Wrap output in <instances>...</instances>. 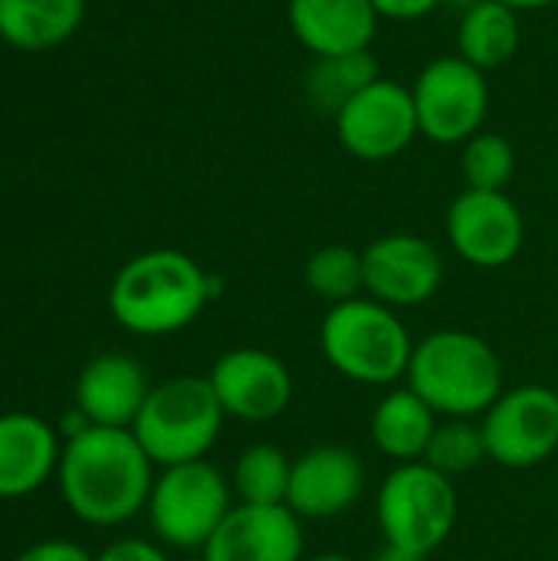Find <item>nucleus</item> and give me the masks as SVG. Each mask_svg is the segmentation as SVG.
<instances>
[{"instance_id":"obj_27","label":"nucleus","mask_w":558,"mask_h":561,"mask_svg":"<svg viewBox=\"0 0 558 561\" xmlns=\"http://www.w3.org/2000/svg\"><path fill=\"white\" fill-rule=\"evenodd\" d=\"M16 561H95V556L69 539H43V542L23 549Z\"/></svg>"},{"instance_id":"obj_13","label":"nucleus","mask_w":558,"mask_h":561,"mask_svg":"<svg viewBox=\"0 0 558 561\" xmlns=\"http://www.w3.org/2000/svg\"><path fill=\"white\" fill-rule=\"evenodd\" d=\"M362 260L365 296L398 312L431 302L444 283V260L437 247L414 233H385L362 250Z\"/></svg>"},{"instance_id":"obj_19","label":"nucleus","mask_w":558,"mask_h":561,"mask_svg":"<svg viewBox=\"0 0 558 561\" xmlns=\"http://www.w3.org/2000/svg\"><path fill=\"white\" fill-rule=\"evenodd\" d=\"M437 421L441 417L424 404V398H418L408 385H395L372 411V444L395 463L424 460Z\"/></svg>"},{"instance_id":"obj_11","label":"nucleus","mask_w":558,"mask_h":561,"mask_svg":"<svg viewBox=\"0 0 558 561\" xmlns=\"http://www.w3.org/2000/svg\"><path fill=\"white\" fill-rule=\"evenodd\" d=\"M447 240L454 253L477 270L513 263L526 243V220L506 191H464L447 210Z\"/></svg>"},{"instance_id":"obj_23","label":"nucleus","mask_w":558,"mask_h":561,"mask_svg":"<svg viewBox=\"0 0 558 561\" xmlns=\"http://www.w3.org/2000/svg\"><path fill=\"white\" fill-rule=\"evenodd\" d=\"M375 79H378V62L368 49L349 56H326L312 62L306 76V95L312 105H322L335 118V112Z\"/></svg>"},{"instance_id":"obj_16","label":"nucleus","mask_w":558,"mask_h":561,"mask_svg":"<svg viewBox=\"0 0 558 561\" xmlns=\"http://www.w3.org/2000/svg\"><path fill=\"white\" fill-rule=\"evenodd\" d=\"M59 434L36 414H0V500H26L59 470Z\"/></svg>"},{"instance_id":"obj_21","label":"nucleus","mask_w":558,"mask_h":561,"mask_svg":"<svg viewBox=\"0 0 558 561\" xmlns=\"http://www.w3.org/2000/svg\"><path fill=\"white\" fill-rule=\"evenodd\" d=\"M520 13L500 0H474L457 26V56L490 72L506 66L520 49Z\"/></svg>"},{"instance_id":"obj_26","label":"nucleus","mask_w":558,"mask_h":561,"mask_svg":"<svg viewBox=\"0 0 558 561\" xmlns=\"http://www.w3.org/2000/svg\"><path fill=\"white\" fill-rule=\"evenodd\" d=\"M516 171L513 145L497 131H477L464 141L460 151V174L470 191H506Z\"/></svg>"},{"instance_id":"obj_10","label":"nucleus","mask_w":558,"mask_h":561,"mask_svg":"<svg viewBox=\"0 0 558 561\" xmlns=\"http://www.w3.org/2000/svg\"><path fill=\"white\" fill-rule=\"evenodd\" d=\"M335 135L339 145L358 161L375 164L398 158L414 135H421L411 89L391 79H375L335 112Z\"/></svg>"},{"instance_id":"obj_29","label":"nucleus","mask_w":558,"mask_h":561,"mask_svg":"<svg viewBox=\"0 0 558 561\" xmlns=\"http://www.w3.org/2000/svg\"><path fill=\"white\" fill-rule=\"evenodd\" d=\"M437 3L441 0H372V7L378 10V16H388V20H421Z\"/></svg>"},{"instance_id":"obj_6","label":"nucleus","mask_w":558,"mask_h":561,"mask_svg":"<svg viewBox=\"0 0 558 561\" xmlns=\"http://www.w3.org/2000/svg\"><path fill=\"white\" fill-rule=\"evenodd\" d=\"M460 500L454 480L437 473L424 460L395 463L375 496V516L385 546L421 559H428L451 539Z\"/></svg>"},{"instance_id":"obj_18","label":"nucleus","mask_w":558,"mask_h":561,"mask_svg":"<svg viewBox=\"0 0 558 561\" xmlns=\"http://www.w3.org/2000/svg\"><path fill=\"white\" fill-rule=\"evenodd\" d=\"M378 20L372 0H289V30L316 59L365 53Z\"/></svg>"},{"instance_id":"obj_17","label":"nucleus","mask_w":558,"mask_h":561,"mask_svg":"<svg viewBox=\"0 0 558 561\" xmlns=\"http://www.w3.org/2000/svg\"><path fill=\"white\" fill-rule=\"evenodd\" d=\"M151 385L145 368L118 352L95 355L76 378V408L92 427H122L132 431Z\"/></svg>"},{"instance_id":"obj_1","label":"nucleus","mask_w":558,"mask_h":561,"mask_svg":"<svg viewBox=\"0 0 558 561\" xmlns=\"http://www.w3.org/2000/svg\"><path fill=\"white\" fill-rule=\"evenodd\" d=\"M155 477V463L132 431L86 427L62 444L56 486L76 519L115 529L148 506Z\"/></svg>"},{"instance_id":"obj_32","label":"nucleus","mask_w":558,"mask_h":561,"mask_svg":"<svg viewBox=\"0 0 558 561\" xmlns=\"http://www.w3.org/2000/svg\"><path fill=\"white\" fill-rule=\"evenodd\" d=\"M306 561H355V559H349V556H342V552H322V556H316V559H306Z\"/></svg>"},{"instance_id":"obj_4","label":"nucleus","mask_w":558,"mask_h":561,"mask_svg":"<svg viewBox=\"0 0 558 561\" xmlns=\"http://www.w3.org/2000/svg\"><path fill=\"white\" fill-rule=\"evenodd\" d=\"M319 348L335 375L352 385L395 388L411 365L414 339L401 322L398 309L355 296L329 306L319 325Z\"/></svg>"},{"instance_id":"obj_25","label":"nucleus","mask_w":558,"mask_h":561,"mask_svg":"<svg viewBox=\"0 0 558 561\" xmlns=\"http://www.w3.org/2000/svg\"><path fill=\"white\" fill-rule=\"evenodd\" d=\"M487 457V440H483V427L477 421H464V417H441L437 431L424 450V463L434 467L444 477H464L470 470H477Z\"/></svg>"},{"instance_id":"obj_33","label":"nucleus","mask_w":558,"mask_h":561,"mask_svg":"<svg viewBox=\"0 0 558 561\" xmlns=\"http://www.w3.org/2000/svg\"><path fill=\"white\" fill-rule=\"evenodd\" d=\"M194 561H204V559H194Z\"/></svg>"},{"instance_id":"obj_31","label":"nucleus","mask_w":558,"mask_h":561,"mask_svg":"<svg viewBox=\"0 0 558 561\" xmlns=\"http://www.w3.org/2000/svg\"><path fill=\"white\" fill-rule=\"evenodd\" d=\"M378 561H428V559L411 556V552H401V549H395V546H385V549H382V556H378Z\"/></svg>"},{"instance_id":"obj_5","label":"nucleus","mask_w":558,"mask_h":561,"mask_svg":"<svg viewBox=\"0 0 558 561\" xmlns=\"http://www.w3.org/2000/svg\"><path fill=\"white\" fill-rule=\"evenodd\" d=\"M224 408L201 375H178L151 385L132 434L145 447L155 467H178L191 460H207L220 431Z\"/></svg>"},{"instance_id":"obj_2","label":"nucleus","mask_w":558,"mask_h":561,"mask_svg":"<svg viewBox=\"0 0 558 561\" xmlns=\"http://www.w3.org/2000/svg\"><path fill=\"white\" fill-rule=\"evenodd\" d=\"M214 299L217 279L194 256L171 247L132 256L109 286L112 319L141 339L184 332Z\"/></svg>"},{"instance_id":"obj_14","label":"nucleus","mask_w":558,"mask_h":561,"mask_svg":"<svg viewBox=\"0 0 558 561\" xmlns=\"http://www.w3.org/2000/svg\"><path fill=\"white\" fill-rule=\"evenodd\" d=\"M365 493V463L352 447L319 444L293 460L286 506L299 519H335Z\"/></svg>"},{"instance_id":"obj_30","label":"nucleus","mask_w":558,"mask_h":561,"mask_svg":"<svg viewBox=\"0 0 558 561\" xmlns=\"http://www.w3.org/2000/svg\"><path fill=\"white\" fill-rule=\"evenodd\" d=\"M500 3H506V7H513L516 13H523V10H546V7H553L558 0H500Z\"/></svg>"},{"instance_id":"obj_12","label":"nucleus","mask_w":558,"mask_h":561,"mask_svg":"<svg viewBox=\"0 0 558 561\" xmlns=\"http://www.w3.org/2000/svg\"><path fill=\"white\" fill-rule=\"evenodd\" d=\"M220 408L234 421L247 424H266L276 421L296 394L293 371L283 358H276L266 348H230L224 352L210 375H207Z\"/></svg>"},{"instance_id":"obj_3","label":"nucleus","mask_w":558,"mask_h":561,"mask_svg":"<svg viewBox=\"0 0 558 561\" xmlns=\"http://www.w3.org/2000/svg\"><path fill=\"white\" fill-rule=\"evenodd\" d=\"M405 385L424 398L437 417H483L503 388V362L497 348L464 329H441L414 342Z\"/></svg>"},{"instance_id":"obj_8","label":"nucleus","mask_w":558,"mask_h":561,"mask_svg":"<svg viewBox=\"0 0 558 561\" xmlns=\"http://www.w3.org/2000/svg\"><path fill=\"white\" fill-rule=\"evenodd\" d=\"M418 128L437 145H464L474 138L490 112L487 72L470 66L464 56H441L428 62L414 85Z\"/></svg>"},{"instance_id":"obj_15","label":"nucleus","mask_w":558,"mask_h":561,"mask_svg":"<svg viewBox=\"0 0 558 561\" xmlns=\"http://www.w3.org/2000/svg\"><path fill=\"white\" fill-rule=\"evenodd\" d=\"M303 519L289 506L237 503L204 546V561H303Z\"/></svg>"},{"instance_id":"obj_28","label":"nucleus","mask_w":558,"mask_h":561,"mask_svg":"<svg viewBox=\"0 0 558 561\" xmlns=\"http://www.w3.org/2000/svg\"><path fill=\"white\" fill-rule=\"evenodd\" d=\"M95 561H171L164 556L161 546L148 542V539H115L109 542Z\"/></svg>"},{"instance_id":"obj_20","label":"nucleus","mask_w":558,"mask_h":561,"mask_svg":"<svg viewBox=\"0 0 558 561\" xmlns=\"http://www.w3.org/2000/svg\"><path fill=\"white\" fill-rule=\"evenodd\" d=\"M86 0H0V39L20 53H46L76 36Z\"/></svg>"},{"instance_id":"obj_7","label":"nucleus","mask_w":558,"mask_h":561,"mask_svg":"<svg viewBox=\"0 0 558 561\" xmlns=\"http://www.w3.org/2000/svg\"><path fill=\"white\" fill-rule=\"evenodd\" d=\"M230 480L207 460L161 467L148 496V523L161 546L194 552L210 542L234 510Z\"/></svg>"},{"instance_id":"obj_22","label":"nucleus","mask_w":558,"mask_h":561,"mask_svg":"<svg viewBox=\"0 0 558 561\" xmlns=\"http://www.w3.org/2000/svg\"><path fill=\"white\" fill-rule=\"evenodd\" d=\"M293 457L276 444H250L230 473L234 500L243 506H286Z\"/></svg>"},{"instance_id":"obj_9","label":"nucleus","mask_w":558,"mask_h":561,"mask_svg":"<svg viewBox=\"0 0 558 561\" xmlns=\"http://www.w3.org/2000/svg\"><path fill=\"white\" fill-rule=\"evenodd\" d=\"M487 457L506 470H533L558 450V394L546 385H520L480 417Z\"/></svg>"},{"instance_id":"obj_24","label":"nucleus","mask_w":558,"mask_h":561,"mask_svg":"<svg viewBox=\"0 0 558 561\" xmlns=\"http://www.w3.org/2000/svg\"><path fill=\"white\" fill-rule=\"evenodd\" d=\"M306 286L312 296H319L329 306H339L345 299H355L365 293V260L362 250L342 247V243H329L322 250H316L306 260Z\"/></svg>"}]
</instances>
